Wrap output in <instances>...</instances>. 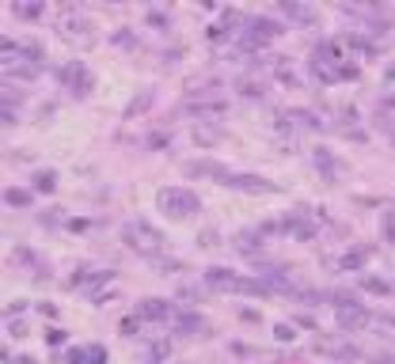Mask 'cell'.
Returning <instances> with one entry per match:
<instances>
[{
    "label": "cell",
    "instance_id": "6da1fadb",
    "mask_svg": "<svg viewBox=\"0 0 395 364\" xmlns=\"http://www.w3.org/2000/svg\"><path fill=\"white\" fill-rule=\"evenodd\" d=\"M156 209L168 220H186V216H198L202 213V197L186 186H160L156 190Z\"/></svg>",
    "mask_w": 395,
    "mask_h": 364
},
{
    "label": "cell",
    "instance_id": "7a4b0ae2",
    "mask_svg": "<svg viewBox=\"0 0 395 364\" xmlns=\"http://www.w3.org/2000/svg\"><path fill=\"white\" fill-rule=\"evenodd\" d=\"M205 285H210L213 292H239V296H266L270 289L262 285L259 277H244V273L228 270V266H210L205 270Z\"/></svg>",
    "mask_w": 395,
    "mask_h": 364
},
{
    "label": "cell",
    "instance_id": "3957f363",
    "mask_svg": "<svg viewBox=\"0 0 395 364\" xmlns=\"http://www.w3.org/2000/svg\"><path fill=\"white\" fill-rule=\"evenodd\" d=\"M122 243L137 255H148V258H160L163 250V231L152 228L148 220H126L122 224Z\"/></svg>",
    "mask_w": 395,
    "mask_h": 364
},
{
    "label": "cell",
    "instance_id": "277c9868",
    "mask_svg": "<svg viewBox=\"0 0 395 364\" xmlns=\"http://www.w3.org/2000/svg\"><path fill=\"white\" fill-rule=\"evenodd\" d=\"M179 110H183L186 118H224L228 114V103L213 95V87H194V92L179 103Z\"/></svg>",
    "mask_w": 395,
    "mask_h": 364
},
{
    "label": "cell",
    "instance_id": "5b68a950",
    "mask_svg": "<svg viewBox=\"0 0 395 364\" xmlns=\"http://www.w3.org/2000/svg\"><path fill=\"white\" fill-rule=\"evenodd\" d=\"M58 84L65 87V92H72L76 99H84V95H92V72H87V65L84 61H65L61 69H58Z\"/></svg>",
    "mask_w": 395,
    "mask_h": 364
},
{
    "label": "cell",
    "instance_id": "8992f818",
    "mask_svg": "<svg viewBox=\"0 0 395 364\" xmlns=\"http://www.w3.org/2000/svg\"><path fill=\"white\" fill-rule=\"evenodd\" d=\"M320 220H327V216L315 209V213H285L281 224H285V236L289 239L308 243V239H315V231H320Z\"/></svg>",
    "mask_w": 395,
    "mask_h": 364
},
{
    "label": "cell",
    "instance_id": "52a82bcc",
    "mask_svg": "<svg viewBox=\"0 0 395 364\" xmlns=\"http://www.w3.org/2000/svg\"><path fill=\"white\" fill-rule=\"evenodd\" d=\"M221 186H228V190H239V194H281L278 182L262 179V175H247V171H228Z\"/></svg>",
    "mask_w": 395,
    "mask_h": 364
},
{
    "label": "cell",
    "instance_id": "ba28073f",
    "mask_svg": "<svg viewBox=\"0 0 395 364\" xmlns=\"http://www.w3.org/2000/svg\"><path fill=\"white\" fill-rule=\"evenodd\" d=\"M92 19H84L80 12H61L58 16V35L65 38V42H80V46H84V42H92Z\"/></svg>",
    "mask_w": 395,
    "mask_h": 364
},
{
    "label": "cell",
    "instance_id": "9c48e42d",
    "mask_svg": "<svg viewBox=\"0 0 395 364\" xmlns=\"http://www.w3.org/2000/svg\"><path fill=\"white\" fill-rule=\"evenodd\" d=\"M69 285H72V289H80V292H87V296H95L99 289H111V285H114V270H76Z\"/></svg>",
    "mask_w": 395,
    "mask_h": 364
},
{
    "label": "cell",
    "instance_id": "30bf717a",
    "mask_svg": "<svg viewBox=\"0 0 395 364\" xmlns=\"http://www.w3.org/2000/svg\"><path fill=\"white\" fill-rule=\"evenodd\" d=\"M369 258H372L369 247H354V250H346V255H338V258H327V270L331 273H365Z\"/></svg>",
    "mask_w": 395,
    "mask_h": 364
},
{
    "label": "cell",
    "instance_id": "8fae6325",
    "mask_svg": "<svg viewBox=\"0 0 395 364\" xmlns=\"http://www.w3.org/2000/svg\"><path fill=\"white\" fill-rule=\"evenodd\" d=\"M312 163H315V171H320L327 182H335L338 175H346V163L338 160L331 148H312Z\"/></svg>",
    "mask_w": 395,
    "mask_h": 364
},
{
    "label": "cell",
    "instance_id": "7c38bea8",
    "mask_svg": "<svg viewBox=\"0 0 395 364\" xmlns=\"http://www.w3.org/2000/svg\"><path fill=\"white\" fill-rule=\"evenodd\" d=\"M65 364H107V349L92 341V346H76L65 353Z\"/></svg>",
    "mask_w": 395,
    "mask_h": 364
},
{
    "label": "cell",
    "instance_id": "4fadbf2b",
    "mask_svg": "<svg viewBox=\"0 0 395 364\" xmlns=\"http://www.w3.org/2000/svg\"><path fill=\"white\" fill-rule=\"evenodd\" d=\"M205 330H210V323H205L198 311H179V315H175V334L198 338V334H205Z\"/></svg>",
    "mask_w": 395,
    "mask_h": 364
},
{
    "label": "cell",
    "instance_id": "5bb4252c",
    "mask_svg": "<svg viewBox=\"0 0 395 364\" xmlns=\"http://www.w3.org/2000/svg\"><path fill=\"white\" fill-rule=\"evenodd\" d=\"M137 315L145 319V323H163V319H175L171 304L168 300H156V296H152V300H141L137 304Z\"/></svg>",
    "mask_w": 395,
    "mask_h": 364
},
{
    "label": "cell",
    "instance_id": "9a60e30c",
    "mask_svg": "<svg viewBox=\"0 0 395 364\" xmlns=\"http://www.w3.org/2000/svg\"><path fill=\"white\" fill-rule=\"evenodd\" d=\"M152 103H156V92H152V87H141V92H137V95L126 103L122 118H126V121H134V118H141V114H145V110H148Z\"/></svg>",
    "mask_w": 395,
    "mask_h": 364
},
{
    "label": "cell",
    "instance_id": "2e32d148",
    "mask_svg": "<svg viewBox=\"0 0 395 364\" xmlns=\"http://www.w3.org/2000/svg\"><path fill=\"white\" fill-rule=\"evenodd\" d=\"M357 289L369 292V296H391L395 285L384 281V277H377V273H361V277H357Z\"/></svg>",
    "mask_w": 395,
    "mask_h": 364
},
{
    "label": "cell",
    "instance_id": "e0dca14e",
    "mask_svg": "<svg viewBox=\"0 0 395 364\" xmlns=\"http://www.w3.org/2000/svg\"><path fill=\"white\" fill-rule=\"evenodd\" d=\"M58 171H50V167H42V171H35L31 175V190L35 194H58Z\"/></svg>",
    "mask_w": 395,
    "mask_h": 364
},
{
    "label": "cell",
    "instance_id": "ac0fdd59",
    "mask_svg": "<svg viewBox=\"0 0 395 364\" xmlns=\"http://www.w3.org/2000/svg\"><path fill=\"white\" fill-rule=\"evenodd\" d=\"M262 243H266L262 231H239V236H236V250H239V255H262Z\"/></svg>",
    "mask_w": 395,
    "mask_h": 364
},
{
    "label": "cell",
    "instance_id": "d6986e66",
    "mask_svg": "<svg viewBox=\"0 0 395 364\" xmlns=\"http://www.w3.org/2000/svg\"><path fill=\"white\" fill-rule=\"evenodd\" d=\"M346 50L354 53V57H380V50H377V42H369V38H361V35H346Z\"/></svg>",
    "mask_w": 395,
    "mask_h": 364
},
{
    "label": "cell",
    "instance_id": "ffe728a7",
    "mask_svg": "<svg viewBox=\"0 0 395 364\" xmlns=\"http://www.w3.org/2000/svg\"><path fill=\"white\" fill-rule=\"evenodd\" d=\"M186 175H194V179H217L221 182L228 167H221V163H186Z\"/></svg>",
    "mask_w": 395,
    "mask_h": 364
},
{
    "label": "cell",
    "instance_id": "44dd1931",
    "mask_svg": "<svg viewBox=\"0 0 395 364\" xmlns=\"http://www.w3.org/2000/svg\"><path fill=\"white\" fill-rule=\"evenodd\" d=\"M31 202H35V190H23V186H8L4 190V205L12 209H31Z\"/></svg>",
    "mask_w": 395,
    "mask_h": 364
},
{
    "label": "cell",
    "instance_id": "7402d4cb",
    "mask_svg": "<svg viewBox=\"0 0 395 364\" xmlns=\"http://www.w3.org/2000/svg\"><path fill=\"white\" fill-rule=\"evenodd\" d=\"M111 46H118V50H137V35L129 27H118L114 35H111Z\"/></svg>",
    "mask_w": 395,
    "mask_h": 364
},
{
    "label": "cell",
    "instance_id": "603a6c76",
    "mask_svg": "<svg viewBox=\"0 0 395 364\" xmlns=\"http://www.w3.org/2000/svg\"><path fill=\"white\" fill-rule=\"evenodd\" d=\"M281 12L289 16V19H296V23H315V12H312V8H301V4H281Z\"/></svg>",
    "mask_w": 395,
    "mask_h": 364
},
{
    "label": "cell",
    "instance_id": "cb8c5ba5",
    "mask_svg": "<svg viewBox=\"0 0 395 364\" xmlns=\"http://www.w3.org/2000/svg\"><path fill=\"white\" fill-rule=\"evenodd\" d=\"M145 357H148V364H163V360L171 357V341H152Z\"/></svg>",
    "mask_w": 395,
    "mask_h": 364
},
{
    "label": "cell",
    "instance_id": "d4e9b609",
    "mask_svg": "<svg viewBox=\"0 0 395 364\" xmlns=\"http://www.w3.org/2000/svg\"><path fill=\"white\" fill-rule=\"evenodd\" d=\"M236 92H239V95H247V99H259L262 92H266V87H262L259 80H244V76H239V80H236Z\"/></svg>",
    "mask_w": 395,
    "mask_h": 364
},
{
    "label": "cell",
    "instance_id": "484cf974",
    "mask_svg": "<svg viewBox=\"0 0 395 364\" xmlns=\"http://www.w3.org/2000/svg\"><path fill=\"white\" fill-rule=\"evenodd\" d=\"M145 19H148V27H156V31H168V27H171V16L160 12V8H148Z\"/></svg>",
    "mask_w": 395,
    "mask_h": 364
},
{
    "label": "cell",
    "instance_id": "4316f807",
    "mask_svg": "<svg viewBox=\"0 0 395 364\" xmlns=\"http://www.w3.org/2000/svg\"><path fill=\"white\" fill-rule=\"evenodd\" d=\"M12 12H16L19 19H38V16H42V4H16Z\"/></svg>",
    "mask_w": 395,
    "mask_h": 364
},
{
    "label": "cell",
    "instance_id": "83f0119b",
    "mask_svg": "<svg viewBox=\"0 0 395 364\" xmlns=\"http://www.w3.org/2000/svg\"><path fill=\"white\" fill-rule=\"evenodd\" d=\"M274 338H278V341H281V346H289V341L296 338V330H293L289 323H278V326H274Z\"/></svg>",
    "mask_w": 395,
    "mask_h": 364
},
{
    "label": "cell",
    "instance_id": "f1b7e54d",
    "mask_svg": "<svg viewBox=\"0 0 395 364\" xmlns=\"http://www.w3.org/2000/svg\"><path fill=\"white\" fill-rule=\"evenodd\" d=\"M228 35H232V27H224V23H213L210 31H205V38H210V42H224Z\"/></svg>",
    "mask_w": 395,
    "mask_h": 364
},
{
    "label": "cell",
    "instance_id": "f546056e",
    "mask_svg": "<svg viewBox=\"0 0 395 364\" xmlns=\"http://www.w3.org/2000/svg\"><path fill=\"white\" fill-rule=\"evenodd\" d=\"M217 137H221L217 129H205V126H198V129H194V140H198V145H213Z\"/></svg>",
    "mask_w": 395,
    "mask_h": 364
},
{
    "label": "cell",
    "instance_id": "4dcf8cb0",
    "mask_svg": "<svg viewBox=\"0 0 395 364\" xmlns=\"http://www.w3.org/2000/svg\"><path fill=\"white\" fill-rule=\"evenodd\" d=\"M145 323V319L141 315H129V319H122V323H118V330H122V334H137V326Z\"/></svg>",
    "mask_w": 395,
    "mask_h": 364
},
{
    "label": "cell",
    "instance_id": "1f68e13d",
    "mask_svg": "<svg viewBox=\"0 0 395 364\" xmlns=\"http://www.w3.org/2000/svg\"><path fill=\"white\" fill-rule=\"evenodd\" d=\"M65 338H69V334H65V330H58V326H50V330H46V346H53V349L65 346Z\"/></svg>",
    "mask_w": 395,
    "mask_h": 364
},
{
    "label": "cell",
    "instance_id": "d6a6232c",
    "mask_svg": "<svg viewBox=\"0 0 395 364\" xmlns=\"http://www.w3.org/2000/svg\"><path fill=\"white\" fill-rule=\"evenodd\" d=\"M145 145H148V148H168V145H171V137H168V133H148V137H145Z\"/></svg>",
    "mask_w": 395,
    "mask_h": 364
},
{
    "label": "cell",
    "instance_id": "836d02e7",
    "mask_svg": "<svg viewBox=\"0 0 395 364\" xmlns=\"http://www.w3.org/2000/svg\"><path fill=\"white\" fill-rule=\"evenodd\" d=\"M8 330H12V338H27V323H23V319H8Z\"/></svg>",
    "mask_w": 395,
    "mask_h": 364
},
{
    "label": "cell",
    "instance_id": "e575fe53",
    "mask_svg": "<svg viewBox=\"0 0 395 364\" xmlns=\"http://www.w3.org/2000/svg\"><path fill=\"white\" fill-rule=\"evenodd\" d=\"M95 224H99V220H65V228H69V231H87Z\"/></svg>",
    "mask_w": 395,
    "mask_h": 364
},
{
    "label": "cell",
    "instance_id": "d590c367",
    "mask_svg": "<svg viewBox=\"0 0 395 364\" xmlns=\"http://www.w3.org/2000/svg\"><path fill=\"white\" fill-rule=\"evenodd\" d=\"M152 262H156L163 273H183V266H179V262H171V258H152Z\"/></svg>",
    "mask_w": 395,
    "mask_h": 364
},
{
    "label": "cell",
    "instance_id": "8d00e7d4",
    "mask_svg": "<svg viewBox=\"0 0 395 364\" xmlns=\"http://www.w3.org/2000/svg\"><path fill=\"white\" fill-rule=\"evenodd\" d=\"M0 126H8V129L16 126V110H12V106H4V110H0Z\"/></svg>",
    "mask_w": 395,
    "mask_h": 364
},
{
    "label": "cell",
    "instance_id": "74e56055",
    "mask_svg": "<svg viewBox=\"0 0 395 364\" xmlns=\"http://www.w3.org/2000/svg\"><path fill=\"white\" fill-rule=\"evenodd\" d=\"M296 326H304V330H315V319L301 311V315H296Z\"/></svg>",
    "mask_w": 395,
    "mask_h": 364
},
{
    "label": "cell",
    "instance_id": "f35d334b",
    "mask_svg": "<svg viewBox=\"0 0 395 364\" xmlns=\"http://www.w3.org/2000/svg\"><path fill=\"white\" fill-rule=\"evenodd\" d=\"M213 243H217L213 231H202V236H198V247H213Z\"/></svg>",
    "mask_w": 395,
    "mask_h": 364
},
{
    "label": "cell",
    "instance_id": "ab89813d",
    "mask_svg": "<svg viewBox=\"0 0 395 364\" xmlns=\"http://www.w3.org/2000/svg\"><path fill=\"white\" fill-rule=\"evenodd\" d=\"M239 319H247V323H255L259 311H251V307H239Z\"/></svg>",
    "mask_w": 395,
    "mask_h": 364
},
{
    "label": "cell",
    "instance_id": "60d3db41",
    "mask_svg": "<svg viewBox=\"0 0 395 364\" xmlns=\"http://www.w3.org/2000/svg\"><path fill=\"white\" fill-rule=\"evenodd\" d=\"M12 364H38V360H31V357H16Z\"/></svg>",
    "mask_w": 395,
    "mask_h": 364
}]
</instances>
